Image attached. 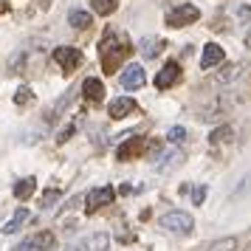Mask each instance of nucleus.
<instances>
[{
    "label": "nucleus",
    "instance_id": "4",
    "mask_svg": "<svg viewBox=\"0 0 251 251\" xmlns=\"http://www.w3.org/2000/svg\"><path fill=\"white\" fill-rule=\"evenodd\" d=\"M198 17H201V9L192 6V3H183V6H178V9H172V12L167 14V25L183 28V25H192Z\"/></svg>",
    "mask_w": 251,
    "mask_h": 251
},
{
    "label": "nucleus",
    "instance_id": "19",
    "mask_svg": "<svg viewBox=\"0 0 251 251\" xmlns=\"http://www.w3.org/2000/svg\"><path fill=\"white\" fill-rule=\"evenodd\" d=\"M68 23L74 25V28H88V25H91V14L82 12V9H71L68 12Z\"/></svg>",
    "mask_w": 251,
    "mask_h": 251
},
{
    "label": "nucleus",
    "instance_id": "10",
    "mask_svg": "<svg viewBox=\"0 0 251 251\" xmlns=\"http://www.w3.org/2000/svg\"><path fill=\"white\" fill-rule=\"evenodd\" d=\"M113 186H99V189H93L91 195H88V212H96V209H102V206L113 203Z\"/></svg>",
    "mask_w": 251,
    "mask_h": 251
},
{
    "label": "nucleus",
    "instance_id": "9",
    "mask_svg": "<svg viewBox=\"0 0 251 251\" xmlns=\"http://www.w3.org/2000/svg\"><path fill=\"white\" fill-rule=\"evenodd\" d=\"M178 79H181V65H178V62H167V65L158 71V76H155V88H158V91H167V88H172Z\"/></svg>",
    "mask_w": 251,
    "mask_h": 251
},
{
    "label": "nucleus",
    "instance_id": "26",
    "mask_svg": "<svg viewBox=\"0 0 251 251\" xmlns=\"http://www.w3.org/2000/svg\"><path fill=\"white\" fill-rule=\"evenodd\" d=\"M203 195H206V189H203V186H198V189H192L195 203H203Z\"/></svg>",
    "mask_w": 251,
    "mask_h": 251
},
{
    "label": "nucleus",
    "instance_id": "23",
    "mask_svg": "<svg viewBox=\"0 0 251 251\" xmlns=\"http://www.w3.org/2000/svg\"><path fill=\"white\" fill-rule=\"evenodd\" d=\"M226 141H231V127H217L212 133V144H226Z\"/></svg>",
    "mask_w": 251,
    "mask_h": 251
},
{
    "label": "nucleus",
    "instance_id": "5",
    "mask_svg": "<svg viewBox=\"0 0 251 251\" xmlns=\"http://www.w3.org/2000/svg\"><path fill=\"white\" fill-rule=\"evenodd\" d=\"M54 249V234L51 231H37L31 237H25L23 243H17L12 251H51Z\"/></svg>",
    "mask_w": 251,
    "mask_h": 251
},
{
    "label": "nucleus",
    "instance_id": "20",
    "mask_svg": "<svg viewBox=\"0 0 251 251\" xmlns=\"http://www.w3.org/2000/svg\"><path fill=\"white\" fill-rule=\"evenodd\" d=\"M116 6H119V0H91V9L99 17H107V14L116 12Z\"/></svg>",
    "mask_w": 251,
    "mask_h": 251
},
{
    "label": "nucleus",
    "instance_id": "11",
    "mask_svg": "<svg viewBox=\"0 0 251 251\" xmlns=\"http://www.w3.org/2000/svg\"><path fill=\"white\" fill-rule=\"evenodd\" d=\"M226 59V54H223V48L217 46V43H209V46L203 48V57H201V68H217L220 62Z\"/></svg>",
    "mask_w": 251,
    "mask_h": 251
},
{
    "label": "nucleus",
    "instance_id": "18",
    "mask_svg": "<svg viewBox=\"0 0 251 251\" xmlns=\"http://www.w3.org/2000/svg\"><path fill=\"white\" fill-rule=\"evenodd\" d=\"M37 189V181L34 178H23V181L14 183V198H20V201H25V198H31V192Z\"/></svg>",
    "mask_w": 251,
    "mask_h": 251
},
{
    "label": "nucleus",
    "instance_id": "24",
    "mask_svg": "<svg viewBox=\"0 0 251 251\" xmlns=\"http://www.w3.org/2000/svg\"><path fill=\"white\" fill-rule=\"evenodd\" d=\"M31 99H34V93H31V88H28V85L17 88V93H14V102H17V104H28Z\"/></svg>",
    "mask_w": 251,
    "mask_h": 251
},
{
    "label": "nucleus",
    "instance_id": "12",
    "mask_svg": "<svg viewBox=\"0 0 251 251\" xmlns=\"http://www.w3.org/2000/svg\"><path fill=\"white\" fill-rule=\"evenodd\" d=\"M133 110H136V102H133L130 96H119V99H113L110 107H107V113L113 116V119H125V116H130Z\"/></svg>",
    "mask_w": 251,
    "mask_h": 251
},
{
    "label": "nucleus",
    "instance_id": "3",
    "mask_svg": "<svg viewBox=\"0 0 251 251\" xmlns=\"http://www.w3.org/2000/svg\"><path fill=\"white\" fill-rule=\"evenodd\" d=\"M107 246H110L107 231H93V234L76 240V243H68L62 251H107Z\"/></svg>",
    "mask_w": 251,
    "mask_h": 251
},
{
    "label": "nucleus",
    "instance_id": "17",
    "mask_svg": "<svg viewBox=\"0 0 251 251\" xmlns=\"http://www.w3.org/2000/svg\"><path fill=\"white\" fill-rule=\"evenodd\" d=\"M243 68H246L243 62H234V65H226V71H220V74H217L215 79L220 82V85H228V82H234V79L240 76V74H243Z\"/></svg>",
    "mask_w": 251,
    "mask_h": 251
},
{
    "label": "nucleus",
    "instance_id": "15",
    "mask_svg": "<svg viewBox=\"0 0 251 251\" xmlns=\"http://www.w3.org/2000/svg\"><path fill=\"white\" fill-rule=\"evenodd\" d=\"M164 48H167V43L158 40V37H144L141 40V54H144V59H155Z\"/></svg>",
    "mask_w": 251,
    "mask_h": 251
},
{
    "label": "nucleus",
    "instance_id": "6",
    "mask_svg": "<svg viewBox=\"0 0 251 251\" xmlns=\"http://www.w3.org/2000/svg\"><path fill=\"white\" fill-rule=\"evenodd\" d=\"M147 147V138L144 136H136V133H127V141L119 144V161H133L138 158Z\"/></svg>",
    "mask_w": 251,
    "mask_h": 251
},
{
    "label": "nucleus",
    "instance_id": "1",
    "mask_svg": "<svg viewBox=\"0 0 251 251\" xmlns=\"http://www.w3.org/2000/svg\"><path fill=\"white\" fill-rule=\"evenodd\" d=\"M127 43L122 34H116V31H107L104 40L99 43V59H102V68L104 74H116V68L122 65V59L127 57Z\"/></svg>",
    "mask_w": 251,
    "mask_h": 251
},
{
    "label": "nucleus",
    "instance_id": "14",
    "mask_svg": "<svg viewBox=\"0 0 251 251\" xmlns=\"http://www.w3.org/2000/svg\"><path fill=\"white\" fill-rule=\"evenodd\" d=\"M82 93L91 99V102H102L104 99V85L96 76H88V79L82 82Z\"/></svg>",
    "mask_w": 251,
    "mask_h": 251
},
{
    "label": "nucleus",
    "instance_id": "8",
    "mask_svg": "<svg viewBox=\"0 0 251 251\" xmlns=\"http://www.w3.org/2000/svg\"><path fill=\"white\" fill-rule=\"evenodd\" d=\"M54 62H57L62 71H74L76 65L82 62V54L79 48H71V46H59L54 48Z\"/></svg>",
    "mask_w": 251,
    "mask_h": 251
},
{
    "label": "nucleus",
    "instance_id": "27",
    "mask_svg": "<svg viewBox=\"0 0 251 251\" xmlns=\"http://www.w3.org/2000/svg\"><path fill=\"white\" fill-rule=\"evenodd\" d=\"M240 17H243V20H251V9H249V6H243V9H240Z\"/></svg>",
    "mask_w": 251,
    "mask_h": 251
},
{
    "label": "nucleus",
    "instance_id": "7",
    "mask_svg": "<svg viewBox=\"0 0 251 251\" xmlns=\"http://www.w3.org/2000/svg\"><path fill=\"white\" fill-rule=\"evenodd\" d=\"M122 88L125 91H136V88H141L144 82H147V74H144V65H138V62H133V65H127L125 71H122Z\"/></svg>",
    "mask_w": 251,
    "mask_h": 251
},
{
    "label": "nucleus",
    "instance_id": "16",
    "mask_svg": "<svg viewBox=\"0 0 251 251\" xmlns=\"http://www.w3.org/2000/svg\"><path fill=\"white\" fill-rule=\"evenodd\" d=\"M25 220H28V209H17V212H14L3 226H0V231H3V234H14V231H20V228H23Z\"/></svg>",
    "mask_w": 251,
    "mask_h": 251
},
{
    "label": "nucleus",
    "instance_id": "22",
    "mask_svg": "<svg viewBox=\"0 0 251 251\" xmlns=\"http://www.w3.org/2000/svg\"><path fill=\"white\" fill-rule=\"evenodd\" d=\"M167 141H170V144H183V141H186V130H183V127H170V130H167Z\"/></svg>",
    "mask_w": 251,
    "mask_h": 251
},
{
    "label": "nucleus",
    "instance_id": "13",
    "mask_svg": "<svg viewBox=\"0 0 251 251\" xmlns=\"http://www.w3.org/2000/svg\"><path fill=\"white\" fill-rule=\"evenodd\" d=\"M158 158L161 161H155V170L158 172H170V170H175V167H181L183 152L181 150H172V152H161Z\"/></svg>",
    "mask_w": 251,
    "mask_h": 251
},
{
    "label": "nucleus",
    "instance_id": "25",
    "mask_svg": "<svg viewBox=\"0 0 251 251\" xmlns=\"http://www.w3.org/2000/svg\"><path fill=\"white\" fill-rule=\"evenodd\" d=\"M57 201H59V189H48V192L43 195V209H51Z\"/></svg>",
    "mask_w": 251,
    "mask_h": 251
},
{
    "label": "nucleus",
    "instance_id": "2",
    "mask_svg": "<svg viewBox=\"0 0 251 251\" xmlns=\"http://www.w3.org/2000/svg\"><path fill=\"white\" fill-rule=\"evenodd\" d=\"M161 228L164 231H170V234H192L195 228V220L189 212H167V215L161 217Z\"/></svg>",
    "mask_w": 251,
    "mask_h": 251
},
{
    "label": "nucleus",
    "instance_id": "21",
    "mask_svg": "<svg viewBox=\"0 0 251 251\" xmlns=\"http://www.w3.org/2000/svg\"><path fill=\"white\" fill-rule=\"evenodd\" d=\"M206 251H237V237H220L215 243H209Z\"/></svg>",
    "mask_w": 251,
    "mask_h": 251
}]
</instances>
